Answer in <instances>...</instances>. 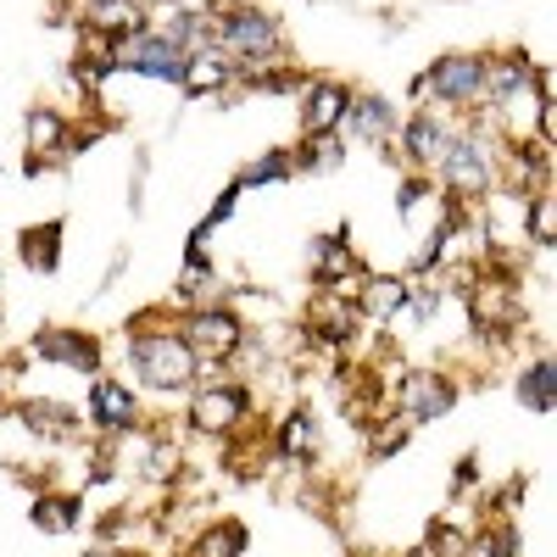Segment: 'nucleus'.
<instances>
[{"label":"nucleus","mask_w":557,"mask_h":557,"mask_svg":"<svg viewBox=\"0 0 557 557\" xmlns=\"http://www.w3.org/2000/svg\"><path fill=\"white\" fill-rule=\"evenodd\" d=\"M207 45H212V51H223L246 78L251 73H268L273 62H285V34H278V23L262 7H228L223 17H212Z\"/></svg>","instance_id":"1"},{"label":"nucleus","mask_w":557,"mask_h":557,"mask_svg":"<svg viewBox=\"0 0 557 557\" xmlns=\"http://www.w3.org/2000/svg\"><path fill=\"white\" fill-rule=\"evenodd\" d=\"M128 357H134L139 380H146L151 391H190L196 385V351L168 330L162 335H134Z\"/></svg>","instance_id":"2"},{"label":"nucleus","mask_w":557,"mask_h":557,"mask_svg":"<svg viewBox=\"0 0 557 557\" xmlns=\"http://www.w3.org/2000/svg\"><path fill=\"white\" fill-rule=\"evenodd\" d=\"M441 178H446V190L451 201H485L496 190V162H491V146L480 134H451V146L441 157Z\"/></svg>","instance_id":"3"},{"label":"nucleus","mask_w":557,"mask_h":557,"mask_svg":"<svg viewBox=\"0 0 557 557\" xmlns=\"http://www.w3.org/2000/svg\"><path fill=\"white\" fill-rule=\"evenodd\" d=\"M424 89H435V101L457 107V112H469L485 101V57H469V51H457V57H441L424 78H418V96Z\"/></svg>","instance_id":"4"},{"label":"nucleus","mask_w":557,"mask_h":557,"mask_svg":"<svg viewBox=\"0 0 557 557\" xmlns=\"http://www.w3.org/2000/svg\"><path fill=\"white\" fill-rule=\"evenodd\" d=\"M178 341L196 351V362H223V357L240 351L246 330H240V318L228 307H196L190 318L178 323Z\"/></svg>","instance_id":"5"},{"label":"nucleus","mask_w":557,"mask_h":557,"mask_svg":"<svg viewBox=\"0 0 557 557\" xmlns=\"http://www.w3.org/2000/svg\"><path fill=\"white\" fill-rule=\"evenodd\" d=\"M112 67H128V73H146V78L178 84L184 51H178V45H168V39H157L151 28H139V34H128V39H112Z\"/></svg>","instance_id":"6"},{"label":"nucleus","mask_w":557,"mask_h":557,"mask_svg":"<svg viewBox=\"0 0 557 557\" xmlns=\"http://www.w3.org/2000/svg\"><path fill=\"white\" fill-rule=\"evenodd\" d=\"M246 418H251V396L240 385H201V396L190 401V424L212 441L246 430Z\"/></svg>","instance_id":"7"},{"label":"nucleus","mask_w":557,"mask_h":557,"mask_svg":"<svg viewBox=\"0 0 557 557\" xmlns=\"http://www.w3.org/2000/svg\"><path fill=\"white\" fill-rule=\"evenodd\" d=\"M451 401H457V385L446 374H435V368H412V374H401L396 407H401L407 424H430V418L451 412Z\"/></svg>","instance_id":"8"},{"label":"nucleus","mask_w":557,"mask_h":557,"mask_svg":"<svg viewBox=\"0 0 557 557\" xmlns=\"http://www.w3.org/2000/svg\"><path fill=\"white\" fill-rule=\"evenodd\" d=\"M346 84H330V78H318V84H301V134H335L346 123Z\"/></svg>","instance_id":"9"},{"label":"nucleus","mask_w":557,"mask_h":557,"mask_svg":"<svg viewBox=\"0 0 557 557\" xmlns=\"http://www.w3.org/2000/svg\"><path fill=\"white\" fill-rule=\"evenodd\" d=\"M307 323H312V341L323 346H346L357 335V301L346 290H318L312 307H307Z\"/></svg>","instance_id":"10"},{"label":"nucleus","mask_w":557,"mask_h":557,"mask_svg":"<svg viewBox=\"0 0 557 557\" xmlns=\"http://www.w3.org/2000/svg\"><path fill=\"white\" fill-rule=\"evenodd\" d=\"M312 278L318 290H346V285H362V262L351 257L346 235H323L312 246Z\"/></svg>","instance_id":"11"},{"label":"nucleus","mask_w":557,"mask_h":557,"mask_svg":"<svg viewBox=\"0 0 557 557\" xmlns=\"http://www.w3.org/2000/svg\"><path fill=\"white\" fill-rule=\"evenodd\" d=\"M446 146H451V128L446 123H435L430 112H418L407 128H401V157L418 168V173H430V168H441V157H446Z\"/></svg>","instance_id":"12"},{"label":"nucleus","mask_w":557,"mask_h":557,"mask_svg":"<svg viewBox=\"0 0 557 557\" xmlns=\"http://www.w3.org/2000/svg\"><path fill=\"white\" fill-rule=\"evenodd\" d=\"M34 357L62 362V368H73V374H96V368H101L96 341H89V335H73V330H45V335L34 341Z\"/></svg>","instance_id":"13"},{"label":"nucleus","mask_w":557,"mask_h":557,"mask_svg":"<svg viewBox=\"0 0 557 557\" xmlns=\"http://www.w3.org/2000/svg\"><path fill=\"white\" fill-rule=\"evenodd\" d=\"M228 78H235V62H228L223 51H212V45H196V51H184V73H178V84L190 89V96H218V89H228Z\"/></svg>","instance_id":"14"},{"label":"nucleus","mask_w":557,"mask_h":557,"mask_svg":"<svg viewBox=\"0 0 557 557\" xmlns=\"http://www.w3.org/2000/svg\"><path fill=\"white\" fill-rule=\"evenodd\" d=\"M357 318L368 323H391L401 307H407V278H380V273H362V285H357Z\"/></svg>","instance_id":"15"},{"label":"nucleus","mask_w":557,"mask_h":557,"mask_svg":"<svg viewBox=\"0 0 557 557\" xmlns=\"http://www.w3.org/2000/svg\"><path fill=\"white\" fill-rule=\"evenodd\" d=\"M62 151H73V128H67V117L51 112V107L28 112V168H45V157H62Z\"/></svg>","instance_id":"16"},{"label":"nucleus","mask_w":557,"mask_h":557,"mask_svg":"<svg viewBox=\"0 0 557 557\" xmlns=\"http://www.w3.org/2000/svg\"><path fill=\"white\" fill-rule=\"evenodd\" d=\"M346 128L357 134V139H385L396 134V107L385 101V96H351V107H346Z\"/></svg>","instance_id":"17"},{"label":"nucleus","mask_w":557,"mask_h":557,"mask_svg":"<svg viewBox=\"0 0 557 557\" xmlns=\"http://www.w3.org/2000/svg\"><path fill=\"white\" fill-rule=\"evenodd\" d=\"M89 412H96V424L101 430H134V418H139V407H134V396L117 385V380H96V391H89Z\"/></svg>","instance_id":"18"},{"label":"nucleus","mask_w":557,"mask_h":557,"mask_svg":"<svg viewBox=\"0 0 557 557\" xmlns=\"http://www.w3.org/2000/svg\"><path fill=\"white\" fill-rule=\"evenodd\" d=\"M146 28V12L134 7V0H89V34L101 39H128Z\"/></svg>","instance_id":"19"},{"label":"nucleus","mask_w":557,"mask_h":557,"mask_svg":"<svg viewBox=\"0 0 557 557\" xmlns=\"http://www.w3.org/2000/svg\"><path fill=\"white\" fill-rule=\"evenodd\" d=\"M278 457L285 462H312L318 457V418L307 407H296L285 424H278Z\"/></svg>","instance_id":"20"},{"label":"nucleus","mask_w":557,"mask_h":557,"mask_svg":"<svg viewBox=\"0 0 557 557\" xmlns=\"http://www.w3.org/2000/svg\"><path fill=\"white\" fill-rule=\"evenodd\" d=\"M17 251H23V262H28V268H39V273H57V262H62V223L23 228Z\"/></svg>","instance_id":"21"},{"label":"nucleus","mask_w":557,"mask_h":557,"mask_svg":"<svg viewBox=\"0 0 557 557\" xmlns=\"http://www.w3.org/2000/svg\"><path fill=\"white\" fill-rule=\"evenodd\" d=\"M17 418H23L34 435H51V441H73V435H78V412H67V407H57V401H23Z\"/></svg>","instance_id":"22"},{"label":"nucleus","mask_w":557,"mask_h":557,"mask_svg":"<svg viewBox=\"0 0 557 557\" xmlns=\"http://www.w3.org/2000/svg\"><path fill=\"white\" fill-rule=\"evenodd\" d=\"M524 235H530L535 246H552V240H557V201H552V184L530 190V201H524Z\"/></svg>","instance_id":"23"},{"label":"nucleus","mask_w":557,"mask_h":557,"mask_svg":"<svg viewBox=\"0 0 557 557\" xmlns=\"http://www.w3.org/2000/svg\"><path fill=\"white\" fill-rule=\"evenodd\" d=\"M34 524H39L45 535L78 530V496H39V502H34Z\"/></svg>","instance_id":"24"},{"label":"nucleus","mask_w":557,"mask_h":557,"mask_svg":"<svg viewBox=\"0 0 557 557\" xmlns=\"http://www.w3.org/2000/svg\"><path fill=\"white\" fill-rule=\"evenodd\" d=\"M240 546H246V530L235 519H223V524H212V530L196 535L190 557H240Z\"/></svg>","instance_id":"25"},{"label":"nucleus","mask_w":557,"mask_h":557,"mask_svg":"<svg viewBox=\"0 0 557 557\" xmlns=\"http://www.w3.org/2000/svg\"><path fill=\"white\" fill-rule=\"evenodd\" d=\"M552 391H557V368H552L546 357L530 362V368H524V380H519L524 407H530V412H552Z\"/></svg>","instance_id":"26"},{"label":"nucleus","mask_w":557,"mask_h":557,"mask_svg":"<svg viewBox=\"0 0 557 557\" xmlns=\"http://www.w3.org/2000/svg\"><path fill=\"white\" fill-rule=\"evenodd\" d=\"M341 157H346V146H341L335 134H312V139H307V146H301L290 162H296L301 173H323V168H335Z\"/></svg>","instance_id":"27"},{"label":"nucleus","mask_w":557,"mask_h":557,"mask_svg":"<svg viewBox=\"0 0 557 557\" xmlns=\"http://www.w3.org/2000/svg\"><path fill=\"white\" fill-rule=\"evenodd\" d=\"M296 173V162H290V151H268L262 162H251L235 184H278V178H290Z\"/></svg>","instance_id":"28"},{"label":"nucleus","mask_w":557,"mask_h":557,"mask_svg":"<svg viewBox=\"0 0 557 557\" xmlns=\"http://www.w3.org/2000/svg\"><path fill=\"white\" fill-rule=\"evenodd\" d=\"M178 457H184V451H178L173 441H157V446H151V462H146V480H173V474H178Z\"/></svg>","instance_id":"29"},{"label":"nucleus","mask_w":557,"mask_h":557,"mask_svg":"<svg viewBox=\"0 0 557 557\" xmlns=\"http://www.w3.org/2000/svg\"><path fill=\"white\" fill-rule=\"evenodd\" d=\"M424 196H430V184H424V173H412V178L401 184V196H396V207H401V218H407V212H412L418 201H424Z\"/></svg>","instance_id":"30"},{"label":"nucleus","mask_w":557,"mask_h":557,"mask_svg":"<svg viewBox=\"0 0 557 557\" xmlns=\"http://www.w3.org/2000/svg\"><path fill=\"white\" fill-rule=\"evenodd\" d=\"M134 7H139V12H146V17H151V12H162V7H173V0H134Z\"/></svg>","instance_id":"31"}]
</instances>
